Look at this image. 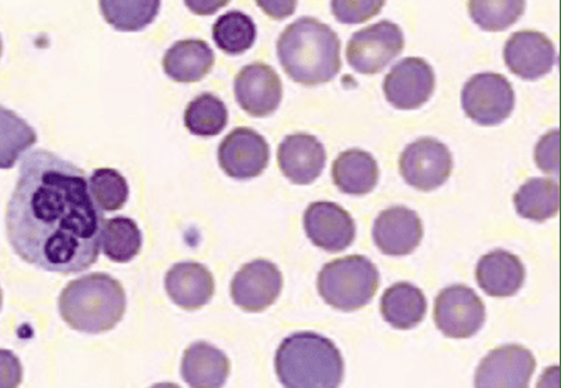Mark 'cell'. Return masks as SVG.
I'll use <instances>...</instances> for the list:
<instances>
[{
  "label": "cell",
  "mask_w": 561,
  "mask_h": 388,
  "mask_svg": "<svg viewBox=\"0 0 561 388\" xmlns=\"http://www.w3.org/2000/svg\"><path fill=\"white\" fill-rule=\"evenodd\" d=\"M526 0H469V14L484 32H504L525 13Z\"/></svg>",
  "instance_id": "4dcf8cb0"
},
{
  "label": "cell",
  "mask_w": 561,
  "mask_h": 388,
  "mask_svg": "<svg viewBox=\"0 0 561 388\" xmlns=\"http://www.w3.org/2000/svg\"><path fill=\"white\" fill-rule=\"evenodd\" d=\"M380 273L366 256L351 255L327 263L319 275V293L328 306L351 312L366 307L379 288Z\"/></svg>",
  "instance_id": "5b68a950"
},
{
  "label": "cell",
  "mask_w": 561,
  "mask_h": 388,
  "mask_svg": "<svg viewBox=\"0 0 561 388\" xmlns=\"http://www.w3.org/2000/svg\"><path fill=\"white\" fill-rule=\"evenodd\" d=\"M283 276L279 267L266 259L243 265L231 282V297L247 312H262L279 298Z\"/></svg>",
  "instance_id": "7c38bea8"
},
{
  "label": "cell",
  "mask_w": 561,
  "mask_h": 388,
  "mask_svg": "<svg viewBox=\"0 0 561 388\" xmlns=\"http://www.w3.org/2000/svg\"><path fill=\"white\" fill-rule=\"evenodd\" d=\"M276 375L287 388H336L344 381L345 363L334 342L316 332H297L280 343Z\"/></svg>",
  "instance_id": "3957f363"
},
{
  "label": "cell",
  "mask_w": 561,
  "mask_h": 388,
  "mask_svg": "<svg viewBox=\"0 0 561 388\" xmlns=\"http://www.w3.org/2000/svg\"><path fill=\"white\" fill-rule=\"evenodd\" d=\"M59 315L72 330L103 333L123 320L127 308L121 282L106 273H91L64 288L58 300Z\"/></svg>",
  "instance_id": "277c9868"
},
{
  "label": "cell",
  "mask_w": 561,
  "mask_h": 388,
  "mask_svg": "<svg viewBox=\"0 0 561 388\" xmlns=\"http://www.w3.org/2000/svg\"><path fill=\"white\" fill-rule=\"evenodd\" d=\"M536 369L534 353L520 345L501 346L481 361L476 372L478 388H526Z\"/></svg>",
  "instance_id": "4fadbf2b"
},
{
  "label": "cell",
  "mask_w": 561,
  "mask_h": 388,
  "mask_svg": "<svg viewBox=\"0 0 561 388\" xmlns=\"http://www.w3.org/2000/svg\"><path fill=\"white\" fill-rule=\"evenodd\" d=\"M23 380V367L13 352L0 350V388L19 387Z\"/></svg>",
  "instance_id": "e575fe53"
},
{
  "label": "cell",
  "mask_w": 561,
  "mask_h": 388,
  "mask_svg": "<svg viewBox=\"0 0 561 388\" xmlns=\"http://www.w3.org/2000/svg\"><path fill=\"white\" fill-rule=\"evenodd\" d=\"M215 61V53L203 39H181L168 49L162 67L172 81L193 83L210 73Z\"/></svg>",
  "instance_id": "7402d4cb"
},
{
  "label": "cell",
  "mask_w": 561,
  "mask_h": 388,
  "mask_svg": "<svg viewBox=\"0 0 561 388\" xmlns=\"http://www.w3.org/2000/svg\"><path fill=\"white\" fill-rule=\"evenodd\" d=\"M3 305V295H2V288H0V310H2Z\"/></svg>",
  "instance_id": "74e56055"
},
{
  "label": "cell",
  "mask_w": 561,
  "mask_h": 388,
  "mask_svg": "<svg viewBox=\"0 0 561 388\" xmlns=\"http://www.w3.org/2000/svg\"><path fill=\"white\" fill-rule=\"evenodd\" d=\"M424 227L415 212L404 206L386 208L377 216L374 241L387 256H405L420 247Z\"/></svg>",
  "instance_id": "e0dca14e"
},
{
  "label": "cell",
  "mask_w": 561,
  "mask_h": 388,
  "mask_svg": "<svg viewBox=\"0 0 561 388\" xmlns=\"http://www.w3.org/2000/svg\"><path fill=\"white\" fill-rule=\"evenodd\" d=\"M218 163L226 175L237 181H250L262 175L271 158L270 144L255 129H232L218 147Z\"/></svg>",
  "instance_id": "30bf717a"
},
{
  "label": "cell",
  "mask_w": 561,
  "mask_h": 388,
  "mask_svg": "<svg viewBox=\"0 0 561 388\" xmlns=\"http://www.w3.org/2000/svg\"><path fill=\"white\" fill-rule=\"evenodd\" d=\"M234 92L238 104L252 117H267L279 109L283 84L279 75L270 65H247L237 75Z\"/></svg>",
  "instance_id": "5bb4252c"
},
{
  "label": "cell",
  "mask_w": 561,
  "mask_h": 388,
  "mask_svg": "<svg viewBox=\"0 0 561 388\" xmlns=\"http://www.w3.org/2000/svg\"><path fill=\"white\" fill-rule=\"evenodd\" d=\"M2 52H3V43H2V37H0V57H2Z\"/></svg>",
  "instance_id": "f35d334b"
},
{
  "label": "cell",
  "mask_w": 561,
  "mask_h": 388,
  "mask_svg": "<svg viewBox=\"0 0 561 388\" xmlns=\"http://www.w3.org/2000/svg\"><path fill=\"white\" fill-rule=\"evenodd\" d=\"M404 34L396 23L383 20L356 32L346 47V59L357 73L376 75L399 57Z\"/></svg>",
  "instance_id": "52a82bcc"
},
{
  "label": "cell",
  "mask_w": 561,
  "mask_h": 388,
  "mask_svg": "<svg viewBox=\"0 0 561 388\" xmlns=\"http://www.w3.org/2000/svg\"><path fill=\"white\" fill-rule=\"evenodd\" d=\"M169 298L185 310H198L210 303L216 292L215 277L205 265L181 262L169 269L165 277Z\"/></svg>",
  "instance_id": "d6986e66"
},
{
  "label": "cell",
  "mask_w": 561,
  "mask_h": 388,
  "mask_svg": "<svg viewBox=\"0 0 561 388\" xmlns=\"http://www.w3.org/2000/svg\"><path fill=\"white\" fill-rule=\"evenodd\" d=\"M461 106L466 116L479 126H499L514 112L513 84L501 73L474 75L466 82L461 92Z\"/></svg>",
  "instance_id": "8992f818"
},
{
  "label": "cell",
  "mask_w": 561,
  "mask_h": 388,
  "mask_svg": "<svg viewBox=\"0 0 561 388\" xmlns=\"http://www.w3.org/2000/svg\"><path fill=\"white\" fill-rule=\"evenodd\" d=\"M559 183L553 179L534 178L515 193V210L526 220L543 222L559 213Z\"/></svg>",
  "instance_id": "d4e9b609"
},
{
  "label": "cell",
  "mask_w": 561,
  "mask_h": 388,
  "mask_svg": "<svg viewBox=\"0 0 561 388\" xmlns=\"http://www.w3.org/2000/svg\"><path fill=\"white\" fill-rule=\"evenodd\" d=\"M230 376V361L225 352L207 342L188 346L182 360V377L193 388H220Z\"/></svg>",
  "instance_id": "44dd1931"
},
{
  "label": "cell",
  "mask_w": 561,
  "mask_h": 388,
  "mask_svg": "<svg viewBox=\"0 0 561 388\" xmlns=\"http://www.w3.org/2000/svg\"><path fill=\"white\" fill-rule=\"evenodd\" d=\"M386 0H331V10L342 24H360L377 16Z\"/></svg>",
  "instance_id": "d6a6232c"
},
{
  "label": "cell",
  "mask_w": 561,
  "mask_h": 388,
  "mask_svg": "<svg viewBox=\"0 0 561 388\" xmlns=\"http://www.w3.org/2000/svg\"><path fill=\"white\" fill-rule=\"evenodd\" d=\"M102 248L112 262L127 263L140 253L142 233L137 222L128 217H114L102 228Z\"/></svg>",
  "instance_id": "4316f807"
},
{
  "label": "cell",
  "mask_w": 561,
  "mask_h": 388,
  "mask_svg": "<svg viewBox=\"0 0 561 388\" xmlns=\"http://www.w3.org/2000/svg\"><path fill=\"white\" fill-rule=\"evenodd\" d=\"M332 181L342 193L365 196L379 182V166L371 153L347 149L332 163Z\"/></svg>",
  "instance_id": "603a6c76"
},
{
  "label": "cell",
  "mask_w": 561,
  "mask_h": 388,
  "mask_svg": "<svg viewBox=\"0 0 561 388\" xmlns=\"http://www.w3.org/2000/svg\"><path fill=\"white\" fill-rule=\"evenodd\" d=\"M383 91L387 102L399 111H416L435 91V72L422 58H405L386 75Z\"/></svg>",
  "instance_id": "8fae6325"
},
{
  "label": "cell",
  "mask_w": 561,
  "mask_h": 388,
  "mask_svg": "<svg viewBox=\"0 0 561 388\" xmlns=\"http://www.w3.org/2000/svg\"><path fill=\"white\" fill-rule=\"evenodd\" d=\"M434 320L438 330L451 340H468L483 328L485 306L473 288L454 285L436 297Z\"/></svg>",
  "instance_id": "ba28073f"
},
{
  "label": "cell",
  "mask_w": 561,
  "mask_h": 388,
  "mask_svg": "<svg viewBox=\"0 0 561 388\" xmlns=\"http://www.w3.org/2000/svg\"><path fill=\"white\" fill-rule=\"evenodd\" d=\"M104 20L117 32L136 33L157 19L161 0H99Z\"/></svg>",
  "instance_id": "484cf974"
},
{
  "label": "cell",
  "mask_w": 561,
  "mask_h": 388,
  "mask_svg": "<svg viewBox=\"0 0 561 388\" xmlns=\"http://www.w3.org/2000/svg\"><path fill=\"white\" fill-rule=\"evenodd\" d=\"M305 230L317 248L332 253L345 251L356 237L354 218L332 202L310 204L305 213Z\"/></svg>",
  "instance_id": "9a60e30c"
},
{
  "label": "cell",
  "mask_w": 561,
  "mask_h": 388,
  "mask_svg": "<svg viewBox=\"0 0 561 388\" xmlns=\"http://www.w3.org/2000/svg\"><path fill=\"white\" fill-rule=\"evenodd\" d=\"M556 59V49L550 38L533 30L514 33L504 47L506 67L524 81H536L548 75Z\"/></svg>",
  "instance_id": "2e32d148"
},
{
  "label": "cell",
  "mask_w": 561,
  "mask_h": 388,
  "mask_svg": "<svg viewBox=\"0 0 561 388\" xmlns=\"http://www.w3.org/2000/svg\"><path fill=\"white\" fill-rule=\"evenodd\" d=\"M277 162L283 173L295 185H311L324 171V146L311 134L297 133L283 139L277 149Z\"/></svg>",
  "instance_id": "ac0fdd59"
},
{
  "label": "cell",
  "mask_w": 561,
  "mask_h": 388,
  "mask_svg": "<svg viewBox=\"0 0 561 388\" xmlns=\"http://www.w3.org/2000/svg\"><path fill=\"white\" fill-rule=\"evenodd\" d=\"M536 166L540 171L549 173V175H558L559 173V129L549 132L545 137L540 138L535 149Z\"/></svg>",
  "instance_id": "836d02e7"
},
{
  "label": "cell",
  "mask_w": 561,
  "mask_h": 388,
  "mask_svg": "<svg viewBox=\"0 0 561 388\" xmlns=\"http://www.w3.org/2000/svg\"><path fill=\"white\" fill-rule=\"evenodd\" d=\"M262 12L273 20H285L296 12L297 0H255Z\"/></svg>",
  "instance_id": "d590c367"
},
{
  "label": "cell",
  "mask_w": 561,
  "mask_h": 388,
  "mask_svg": "<svg viewBox=\"0 0 561 388\" xmlns=\"http://www.w3.org/2000/svg\"><path fill=\"white\" fill-rule=\"evenodd\" d=\"M227 106L216 94H198L186 107L185 126L193 136L216 137L227 127Z\"/></svg>",
  "instance_id": "f546056e"
},
{
  "label": "cell",
  "mask_w": 561,
  "mask_h": 388,
  "mask_svg": "<svg viewBox=\"0 0 561 388\" xmlns=\"http://www.w3.org/2000/svg\"><path fill=\"white\" fill-rule=\"evenodd\" d=\"M428 305L420 287L400 282L390 286L380 300V311L386 322L396 330H412L426 316Z\"/></svg>",
  "instance_id": "cb8c5ba5"
},
{
  "label": "cell",
  "mask_w": 561,
  "mask_h": 388,
  "mask_svg": "<svg viewBox=\"0 0 561 388\" xmlns=\"http://www.w3.org/2000/svg\"><path fill=\"white\" fill-rule=\"evenodd\" d=\"M102 227L81 168L44 149L24 158L7 212L10 247L24 262L61 275L88 271L101 253Z\"/></svg>",
  "instance_id": "6da1fadb"
},
{
  "label": "cell",
  "mask_w": 561,
  "mask_h": 388,
  "mask_svg": "<svg viewBox=\"0 0 561 388\" xmlns=\"http://www.w3.org/2000/svg\"><path fill=\"white\" fill-rule=\"evenodd\" d=\"M36 142V132L16 113L0 106V169H12Z\"/></svg>",
  "instance_id": "83f0119b"
},
{
  "label": "cell",
  "mask_w": 561,
  "mask_h": 388,
  "mask_svg": "<svg viewBox=\"0 0 561 388\" xmlns=\"http://www.w3.org/2000/svg\"><path fill=\"white\" fill-rule=\"evenodd\" d=\"M526 277L524 263L514 253L496 250L480 259L476 269L481 290L491 297H511L523 288Z\"/></svg>",
  "instance_id": "ffe728a7"
},
{
  "label": "cell",
  "mask_w": 561,
  "mask_h": 388,
  "mask_svg": "<svg viewBox=\"0 0 561 388\" xmlns=\"http://www.w3.org/2000/svg\"><path fill=\"white\" fill-rule=\"evenodd\" d=\"M89 191H91L94 203L104 212L122 210L130 196V187H128L126 178L112 168L93 171L89 179Z\"/></svg>",
  "instance_id": "1f68e13d"
},
{
  "label": "cell",
  "mask_w": 561,
  "mask_h": 388,
  "mask_svg": "<svg viewBox=\"0 0 561 388\" xmlns=\"http://www.w3.org/2000/svg\"><path fill=\"white\" fill-rule=\"evenodd\" d=\"M230 2L231 0H185L186 8L198 16H211Z\"/></svg>",
  "instance_id": "8d00e7d4"
},
{
  "label": "cell",
  "mask_w": 561,
  "mask_h": 388,
  "mask_svg": "<svg viewBox=\"0 0 561 388\" xmlns=\"http://www.w3.org/2000/svg\"><path fill=\"white\" fill-rule=\"evenodd\" d=\"M213 38L222 53L241 56L255 44L256 26L248 14L231 10L217 19L213 26Z\"/></svg>",
  "instance_id": "f1b7e54d"
},
{
  "label": "cell",
  "mask_w": 561,
  "mask_h": 388,
  "mask_svg": "<svg viewBox=\"0 0 561 388\" xmlns=\"http://www.w3.org/2000/svg\"><path fill=\"white\" fill-rule=\"evenodd\" d=\"M454 158L449 148L435 138H420L405 147L400 157V173L410 186L432 192L448 181Z\"/></svg>",
  "instance_id": "9c48e42d"
},
{
  "label": "cell",
  "mask_w": 561,
  "mask_h": 388,
  "mask_svg": "<svg viewBox=\"0 0 561 388\" xmlns=\"http://www.w3.org/2000/svg\"><path fill=\"white\" fill-rule=\"evenodd\" d=\"M277 57L293 81L317 87L331 82L341 71V42L328 24L301 18L280 34Z\"/></svg>",
  "instance_id": "7a4b0ae2"
}]
</instances>
